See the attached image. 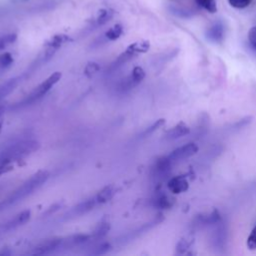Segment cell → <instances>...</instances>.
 Segmentation results:
<instances>
[{
  "mask_svg": "<svg viewBox=\"0 0 256 256\" xmlns=\"http://www.w3.org/2000/svg\"><path fill=\"white\" fill-rule=\"evenodd\" d=\"M48 178H49L48 171L42 170L33 174L29 179H27L17 189H15L4 201L0 202V211L6 209L10 205H13L19 201H22L26 197L33 194L48 180Z\"/></svg>",
  "mask_w": 256,
  "mask_h": 256,
  "instance_id": "cell-1",
  "label": "cell"
},
{
  "mask_svg": "<svg viewBox=\"0 0 256 256\" xmlns=\"http://www.w3.org/2000/svg\"><path fill=\"white\" fill-rule=\"evenodd\" d=\"M40 144L37 140L23 138L13 141L0 151V164H10L25 159L38 150Z\"/></svg>",
  "mask_w": 256,
  "mask_h": 256,
  "instance_id": "cell-2",
  "label": "cell"
},
{
  "mask_svg": "<svg viewBox=\"0 0 256 256\" xmlns=\"http://www.w3.org/2000/svg\"><path fill=\"white\" fill-rule=\"evenodd\" d=\"M61 73L60 72H54L50 76H48L43 82H41L37 87H35L19 104L20 106H26L33 104L34 102L40 100L42 97H44L50 89L60 80Z\"/></svg>",
  "mask_w": 256,
  "mask_h": 256,
  "instance_id": "cell-3",
  "label": "cell"
},
{
  "mask_svg": "<svg viewBox=\"0 0 256 256\" xmlns=\"http://www.w3.org/2000/svg\"><path fill=\"white\" fill-rule=\"evenodd\" d=\"M30 217H31L30 210H23L19 212L18 214L14 215L12 218H10L9 220H7L6 222L0 225V233L1 234L8 233L12 230L17 229L20 226H23L25 223L29 221Z\"/></svg>",
  "mask_w": 256,
  "mask_h": 256,
  "instance_id": "cell-4",
  "label": "cell"
},
{
  "mask_svg": "<svg viewBox=\"0 0 256 256\" xmlns=\"http://www.w3.org/2000/svg\"><path fill=\"white\" fill-rule=\"evenodd\" d=\"M62 242H63V238H59V237L46 239L34 247L32 254L46 255V254L53 253L56 250L60 249V247L62 246Z\"/></svg>",
  "mask_w": 256,
  "mask_h": 256,
  "instance_id": "cell-5",
  "label": "cell"
},
{
  "mask_svg": "<svg viewBox=\"0 0 256 256\" xmlns=\"http://www.w3.org/2000/svg\"><path fill=\"white\" fill-rule=\"evenodd\" d=\"M197 151H198V147L196 146V144L187 143V144L173 150L169 155H167V157L169 158V160L172 163H174V162L181 161L183 159H186V158L196 154Z\"/></svg>",
  "mask_w": 256,
  "mask_h": 256,
  "instance_id": "cell-6",
  "label": "cell"
},
{
  "mask_svg": "<svg viewBox=\"0 0 256 256\" xmlns=\"http://www.w3.org/2000/svg\"><path fill=\"white\" fill-rule=\"evenodd\" d=\"M173 163L169 160V158L167 156L165 157H161L159 158L154 166L152 167V174L156 179H163L165 178L171 170V165Z\"/></svg>",
  "mask_w": 256,
  "mask_h": 256,
  "instance_id": "cell-7",
  "label": "cell"
},
{
  "mask_svg": "<svg viewBox=\"0 0 256 256\" xmlns=\"http://www.w3.org/2000/svg\"><path fill=\"white\" fill-rule=\"evenodd\" d=\"M188 187H189V183L185 175H178V176L172 177L167 182V188L173 194L183 193L188 190Z\"/></svg>",
  "mask_w": 256,
  "mask_h": 256,
  "instance_id": "cell-8",
  "label": "cell"
},
{
  "mask_svg": "<svg viewBox=\"0 0 256 256\" xmlns=\"http://www.w3.org/2000/svg\"><path fill=\"white\" fill-rule=\"evenodd\" d=\"M189 132H190V129H189V127L186 125V123H184V122H179L177 125H175L174 127L170 128V129L166 132L165 137H166L167 139L174 140V139H177V138H180V137H182V136L187 135Z\"/></svg>",
  "mask_w": 256,
  "mask_h": 256,
  "instance_id": "cell-9",
  "label": "cell"
},
{
  "mask_svg": "<svg viewBox=\"0 0 256 256\" xmlns=\"http://www.w3.org/2000/svg\"><path fill=\"white\" fill-rule=\"evenodd\" d=\"M175 203V199L168 196L165 193H158L152 200V204L154 207L158 209H169Z\"/></svg>",
  "mask_w": 256,
  "mask_h": 256,
  "instance_id": "cell-10",
  "label": "cell"
},
{
  "mask_svg": "<svg viewBox=\"0 0 256 256\" xmlns=\"http://www.w3.org/2000/svg\"><path fill=\"white\" fill-rule=\"evenodd\" d=\"M224 36V28L221 23H215L206 32V37L212 42H221Z\"/></svg>",
  "mask_w": 256,
  "mask_h": 256,
  "instance_id": "cell-11",
  "label": "cell"
},
{
  "mask_svg": "<svg viewBox=\"0 0 256 256\" xmlns=\"http://www.w3.org/2000/svg\"><path fill=\"white\" fill-rule=\"evenodd\" d=\"M116 190L113 186H105L95 196L97 204H105L109 202L115 195Z\"/></svg>",
  "mask_w": 256,
  "mask_h": 256,
  "instance_id": "cell-12",
  "label": "cell"
},
{
  "mask_svg": "<svg viewBox=\"0 0 256 256\" xmlns=\"http://www.w3.org/2000/svg\"><path fill=\"white\" fill-rule=\"evenodd\" d=\"M97 205V202H96V199L95 197L93 198H89L85 201H82L80 202L78 205H76V207L74 208V213L77 214V215H83V214H86L88 213L89 211L93 210V208Z\"/></svg>",
  "mask_w": 256,
  "mask_h": 256,
  "instance_id": "cell-13",
  "label": "cell"
},
{
  "mask_svg": "<svg viewBox=\"0 0 256 256\" xmlns=\"http://www.w3.org/2000/svg\"><path fill=\"white\" fill-rule=\"evenodd\" d=\"M19 83V78L15 77V78H11L9 80H7L6 82L2 83L0 85V101L5 98L7 95H9L18 85Z\"/></svg>",
  "mask_w": 256,
  "mask_h": 256,
  "instance_id": "cell-14",
  "label": "cell"
},
{
  "mask_svg": "<svg viewBox=\"0 0 256 256\" xmlns=\"http://www.w3.org/2000/svg\"><path fill=\"white\" fill-rule=\"evenodd\" d=\"M114 16V11L110 8H104L98 11L97 17L95 19V25L96 26H102L106 24L108 21H110Z\"/></svg>",
  "mask_w": 256,
  "mask_h": 256,
  "instance_id": "cell-15",
  "label": "cell"
},
{
  "mask_svg": "<svg viewBox=\"0 0 256 256\" xmlns=\"http://www.w3.org/2000/svg\"><path fill=\"white\" fill-rule=\"evenodd\" d=\"M69 40V37L67 35L64 34H57L54 35L47 43H46V47L47 49H51L56 51L58 48H60L64 43H66Z\"/></svg>",
  "mask_w": 256,
  "mask_h": 256,
  "instance_id": "cell-16",
  "label": "cell"
},
{
  "mask_svg": "<svg viewBox=\"0 0 256 256\" xmlns=\"http://www.w3.org/2000/svg\"><path fill=\"white\" fill-rule=\"evenodd\" d=\"M109 229H110V223L107 220L103 219L98 223V225L96 226V228L93 232V235H91V236L94 239H102L103 237H105L107 235Z\"/></svg>",
  "mask_w": 256,
  "mask_h": 256,
  "instance_id": "cell-17",
  "label": "cell"
},
{
  "mask_svg": "<svg viewBox=\"0 0 256 256\" xmlns=\"http://www.w3.org/2000/svg\"><path fill=\"white\" fill-rule=\"evenodd\" d=\"M149 47H150V44L148 41H139V42L130 44L126 49L136 56L140 53L147 52L149 50Z\"/></svg>",
  "mask_w": 256,
  "mask_h": 256,
  "instance_id": "cell-18",
  "label": "cell"
},
{
  "mask_svg": "<svg viewBox=\"0 0 256 256\" xmlns=\"http://www.w3.org/2000/svg\"><path fill=\"white\" fill-rule=\"evenodd\" d=\"M123 34V26L121 24H115L105 32V38L110 41H115Z\"/></svg>",
  "mask_w": 256,
  "mask_h": 256,
  "instance_id": "cell-19",
  "label": "cell"
},
{
  "mask_svg": "<svg viewBox=\"0 0 256 256\" xmlns=\"http://www.w3.org/2000/svg\"><path fill=\"white\" fill-rule=\"evenodd\" d=\"M221 220L218 210H213L210 214L206 216H200L199 222L202 224H217Z\"/></svg>",
  "mask_w": 256,
  "mask_h": 256,
  "instance_id": "cell-20",
  "label": "cell"
},
{
  "mask_svg": "<svg viewBox=\"0 0 256 256\" xmlns=\"http://www.w3.org/2000/svg\"><path fill=\"white\" fill-rule=\"evenodd\" d=\"M196 3L209 13H215L217 11V5L215 0H195Z\"/></svg>",
  "mask_w": 256,
  "mask_h": 256,
  "instance_id": "cell-21",
  "label": "cell"
},
{
  "mask_svg": "<svg viewBox=\"0 0 256 256\" xmlns=\"http://www.w3.org/2000/svg\"><path fill=\"white\" fill-rule=\"evenodd\" d=\"M130 77L132 79V81L138 85L144 78H145V71L140 67V66H136L133 68Z\"/></svg>",
  "mask_w": 256,
  "mask_h": 256,
  "instance_id": "cell-22",
  "label": "cell"
},
{
  "mask_svg": "<svg viewBox=\"0 0 256 256\" xmlns=\"http://www.w3.org/2000/svg\"><path fill=\"white\" fill-rule=\"evenodd\" d=\"M17 39V34L16 33H8L3 36H0V50L4 49L8 45L14 43Z\"/></svg>",
  "mask_w": 256,
  "mask_h": 256,
  "instance_id": "cell-23",
  "label": "cell"
},
{
  "mask_svg": "<svg viewBox=\"0 0 256 256\" xmlns=\"http://www.w3.org/2000/svg\"><path fill=\"white\" fill-rule=\"evenodd\" d=\"M100 70V65L96 62H89L87 63V65L84 68V74L88 77V78H92L93 76H95Z\"/></svg>",
  "mask_w": 256,
  "mask_h": 256,
  "instance_id": "cell-24",
  "label": "cell"
},
{
  "mask_svg": "<svg viewBox=\"0 0 256 256\" xmlns=\"http://www.w3.org/2000/svg\"><path fill=\"white\" fill-rule=\"evenodd\" d=\"M13 62H14L13 56L9 52H4L0 54V68L2 69L8 68L13 64Z\"/></svg>",
  "mask_w": 256,
  "mask_h": 256,
  "instance_id": "cell-25",
  "label": "cell"
},
{
  "mask_svg": "<svg viewBox=\"0 0 256 256\" xmlns=\"http://www.w3.org/2000/svg\"><path fill=\"white\" fill-rule=\"evenodd\" d=\"M111 250V245L108 242H101L97 246L93 248V250L90 252L91 254L95 255H100V254H105Z\"/></svg>",
  "mask_w": 256,
  "mask_h": 256,
  "instance_id": "cell-26",
  "label": "cell"
},
{
  "mask_svg": "<svg viewBox=\"0 0 256 256\" xmlns=\"http://www.w3.org/2000/svg\"><path fill=\"white\" fill-rule=\"evenodd\" d=\"M247 247L250 250H256V226L252 229L247 238Z\"/></svg>",
  "mask_w": 256,
  "mask_h": 256,
  "instance_id": "cell-27",
  "label": "cell"
},
{
  "mask_svg": "<svg viewBox=\"0 0 256 256\" xmlns=\"http://www.w3.org/2000/svg\"><path fill=\"white\" fill-rule=\"evenodd\" d=\"M228 2L232 7L242 9L247 7L251 3V0H228Z\"/></svg>",
  "mask_w": 256,
  "mask_h": 256,
  "instance_id": "cell-28",
  "label": "cell"
},
{
  "mask_svg": "<svg viewBox=\"0 0 256 256\" xmlns=\"http://www.w3.org/2000/svg\"><path fill=\"white\" fill-rule=\"evenodd\" d=\"M191 245V242H188L186 239H182L178 242L177 246H176V250H177V253L179 254H182L184 253Z\"/></svg>",
  "mask_w": 256,
  "mask_h": 256,
  "instance_id": "cell-29",
  "label": "cell"
},
{
  "mask_svg": "<svg viewBox=\"0 0 256 256\" xmlns=\"http://www.w3.org/2000/svg\"><path fill=\"white\" fill-rule=\"evenodd\" d=\"M248 40L251 46L256 50V26L252 27L248 32Z\"/></svg>",
  "mask_w": 256,
  "mask_h": 256,
  "instance_id": "cell-30",
  "label": "cell"
},
{
  "mask_svg": "<svg viewBox=\"0 0 256 256\" xmlns=\"http://www.w3.org/2000/svg\"><path fill=\"white\" fill-rule=\"evenodd\" d=\"M164 123H165V120H164V119H159V120H157L151 127H149V128L147 129L146 133H152L153 131L157 130V129L160 128L162 125H164Z\"/></svg>",
  "mask_w": 256,
  "mask_h": 256,
  "instance_id": "cell-31",
  "label": "cell"
},
{
  "mask_svg": "<svg viewBox=\"0 0 256 256\" xmlns=\"http://www.w3.org/2000/svg\"><path fill=\"white\" fill-rule=\"evenodd\" d=\"M13 169V166L10 164H0V176L4 173H7Z\"/></svg>",
  "mask_w": 256,
  "mask_h": 256,
  "instance_id": "cell-32",
  "label": "cell"
},
{
  "mask_svg": "<svg viewBox=\"0 0 256 256\" xmlns=\"http://www.w3.org/2000/svg\"><path fill=\"white\" fill-rule=\"evenodd\" d=\"M251 117L249 116V117H245L244 119H241L239 122H237L236 123V126L239 128V127H243V126H245V125H247L248 123H250L251 122Z\"/></svg>",
  "mask_w": 256,
  "mask_h": 256,
  "instance_id": "cell-33",
  "label": "cell"
},
{
  "mask_svg": "<svg viewBox=\"0 0 256 256\" xmlns=\"http://www.w3.org/2000/svg\"><path fill=\"white\" fill-rule=\"evenodd\" d=\"M2 107L0 106V132H1V129H2V124H3V120H2Z\"/></svg>",
  "mask_w": 256,
  "mask_h": 256,
  "instance_id": "cell-34",
  "label": "cell"
}]
</instances>
